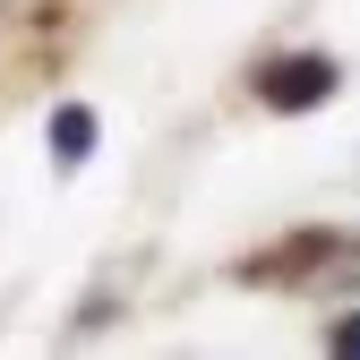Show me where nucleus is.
<instances>
[{
    "instance_id": "obj_1",
    "label": "nucleus",
    "mask_w": 360,
    "mask_h": 360,
    "mask_svg": "<svg viewBox=\"0 0 360 360\" xmlns=\"http://www.w3.org/2000/svg\"><path fill=\"white\" fill-rule=\"evenodd\" d=\"M257 95L275 103V112H309V103L335 95V60H275V69L257 77Z\"/></svg>"
},
{
    "instance_id": "obj_2",
    "label": "nucleus",
    "mask_w": 360,
    "mask_h": 360,
    "mask_svg": "<svg viewBox=\"0 0 360 360\" xmlns=\"http://www.w3.org/2000/svg\"><path fill=\"white\" fill-rule=\"evenodd\" d=\"M52 155H60V163H86V155H95V112H86V103H69V112L52 120Z\"/></svg>"
},
{
    "instance_id": "obj_3",
    "label": "nucleus",
    "mask_w": 360,
    "mask_h": 360,
    "mask_svg": "<svg viewBox=\"0 0 360 360\" xmlns=\"http://www.w3.org/2000/svg\"><path fill=\"white\" fill-rule=\"evenodd\" d=\"M335 352H343V360H360V318H343V326H335Z\"/></svg>"
}]
</instances>
